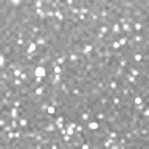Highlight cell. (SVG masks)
I'll return each instance as SVG.
<instances>
[{
	"mask_svg": "<svg viewBox=\"0 0 149 149\" xmlns=\"http://www.w3.org/2000/svg\"><path fill=\"white\" fill-rule=\"evenodd\" d=\"M86 127L88 130H100L101 129V123H100V121H96V120H90V121H87Z\"/></svg>",
	"mask_w": 149,
	"mask_h": 149,
	"instance_id": "obj_1",
	"label": "cell"
},
{
	"mask_svg": "<svg viewBox=\"0 0 149 149\" xmlns=\"http://www.w3.org/2000/svg\"><path fill=\"white\" fill-rule=\"evenodd\" d=\"M28 124H30V121L26 118H19V126H20V129H26Z\"/></svg>",
	"mask_w": 149,
	"mask_h": 149,
	"instance_id": "obj_2",
	"label": "cell"
}]
</instances>
